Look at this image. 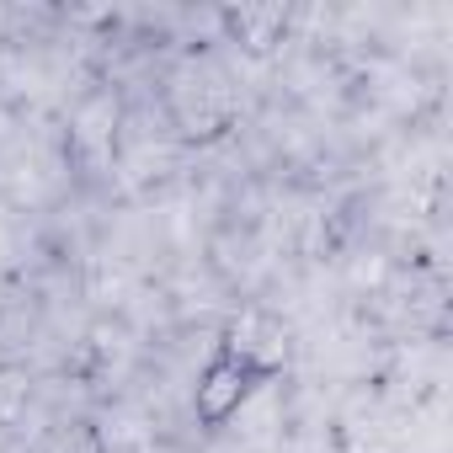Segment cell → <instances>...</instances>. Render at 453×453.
I'll return each instance as SVG.
<instances>
[{
    "instance_id": "cell-1",
    "label": "cell",
    "mask_w": 453,
    "mask_h": 453,
    "mask_svg": "<svg viewBox=\"0 0 453 453\" xmlns=\"http://www.w3.org/2000/svg\"><path fill=\"white\" fill-rule=\"evenodd\" d=\"M283 363H288L283 352H262V342H251L241 326H230L213 342V352H208V363H203V373L192 384V416H197V426H208V432L230 426L251 405V395L283 373Z\"/></svg>"
},
{
    "instance_id": "cell-2",
    "label": "cell",
    "mask_w": 453,
    "mask_h": 453,
    "mask_svg": "<svg viewBox=\"0 0 453 453\" xmlns=\"http://www.w3.org/2000/svg\"><path fill=\"white\" fill-rule=\"evenodd\" d=\"M165 107H171V123L181 139H219L235 118V102L224 91L219 75L187 65L181 75H171V91H165Z\"/></svg>"
},
{
    "instance_id": "cell-3",
    "label": "cell",
    "mask_w": 453,
    "mask_h": 453,
    "mask_svg": "<svg viewBox=\"0 0 453 453\" xmlns=\"http://www.w3.org/2000/svg\"><path fill=\"white\" fill-rule=\"evenodd\" d=\"M294 27V12L288 6H224L219 12V33L224 43H235L246 54H273Z\"/></svg>"
},
{
    "instance_id": "cell-4",
    "label": "cell",
    "mask_w": 453,
    "mask_h": 453,
    "mask_svg": "<svg viewBox=\"0 0 453 453\" xmlns=\"http://www.w3.org/2000/svg\"><path fill=\"white\" fill-rule=\"evenodd\" d=\"M33 453H107V432L96 421H59L38 437Z\"/></svg>"
}]
</instances>
